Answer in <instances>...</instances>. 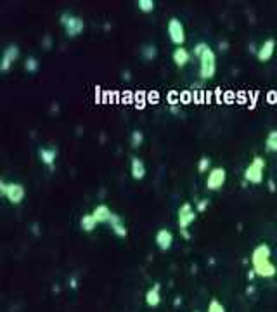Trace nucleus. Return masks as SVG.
Instances as JSON below:
<instances>
[{
  "label": "nucleus",
  "mask_w": 277,
  "mask_h": 312,
  "mask_svg": "<svg viewBox=\"0 0 277 312\" xmlns=\"http://www.w3.org/2000/svg\"><path fill=\"white\" fill-rule=\"evenodd\" d=\"M270 246L265 243L258 245L251 253V264H253L255 274L262 276V278H274L277 274V267L270 262Z\"/></svg>",
  "instance_id": "nucleus-1"
},
{
  "label": "nucleus",
  "mask_w": 277,
  "mask_h": 312,
  "mask_svg": "<svg viewBox=\"0 0 277 312\" xmlns=\"http://www.w3.org/2000/svg\"><path fill=\"white\" fill-rule=\"evenodd\" d=\"M197 59H199V76L203 80H212L216 73V56L212 47H206Z\"/></svg>",
  "instance_id": "nucleus-2"
},
{
  "label": "nucleus",
  "mask_w": 277,
  "mask_h": 312,
  "mask_svg": "<svg viewBox=\"0 0 277 312\" xmlns=\"http://www.w3.org/2000/svg\"><path fill=\"white\" fill-rule=\"evenodd\" d=\"M59 23L64 28L66 35L71 38L78 37V35L84 33L85 30V21L80 18V16H75L71 12H63L61 18H59Z\"/></svg>",
  "instance_id": "nucleus-3"
},
{
  "label": "nucleus",
  "mask_w": 277,
  "mask_h": 312,
  "mask_svg": "<svg viewBox=\"0 0 277 312\" xmlns=\"http://www.w3.org/2000/svg\"><path fill=\"white\" fill-rule=\"evenodd\" d=\"M0 193L9 200L11 205H19L24 200V196H26V191H24L23 184L5 182V180H0Z\"/></svg>",
  "instance_id": "nucleus-4"
},
{
  "label": "nucleus",
  "mask_w": 277,
  "mask_h": 312,
  "mask_svg": "<svg viewBox=\"0 0 277 312\" xmlns=\"http://www.w3.org/2000/svg\"><path fill=\"white\" fill-rule=\"evenodd\" d=\"M263 172H265V160L262 156H255L253 161L244 170V179L251 184H262Z\"/></svg>",
  "instance_id": "nucleus-5"
},
{
  "label": "nucleus",
  "mask_w": 277,
  "mask_h": 312,
  "mask_svg": "<svg viewBox=\"0 0 277 312\" xmlns=\"http://www.w3.org/2000/svg\"><path fill=\"white\" fill-rule=\"evenodd\" d=\"M167 33H168V38L171 40V44H175L177 47H184V42H186V28H184V23L179 18L168 19Z\"/></svg>",
  "instance_id": "nucleus-6"
},
{
  "label": "nucleus",
  "mask_w": 277,
  "mask_h": 312,
  "mask_svg": "<svg viewBox=\"0 0 277 312\" xmlns=\"http://www.w3.org/2000/svg\"><path fill=\"white\" fill-rule=\"evenodd\" d=\"M225 180H227V170L222 167H215L208 172L206 177V189L210 191H218L224 187Z\"/></svg>",
  "instance_id": "nucleus-7"
},
{
  "label": "nucleus",
  "mask_w": 277,
  "mask_h": 312,
  "mask_svg": "<svg viewBox=\"0 0 277 312\" xmlns=\"http://www.w3.org/2000/svg\"><path fill=\"white\" fill-rule=\"evenodd\" d=\"M177 215H179V217H177V224H179L180 231H186V229L196 221V212L192 210V205H191V203L180 205Z\"/></svg>",
  "instance_id": "nucleus-8"
},
{
  "label": "nucleus",
  "mask_w": 277,
  "mask_h": 312,
  "mask_svg": "<svg viewBox=\"0 0 277 312\" xmlns=\"http://www.w3.org/2000/svg\"><path fill=\"white\" fill-rule=\"evenodd\" d=\"M18 59H19V47L7 45L4 49V54H2V59H0V71L7 73Z\"/></svg>",
  "instance_id": "nucleus-9"
},
{
  "label": "nucleus",
  "mask_w": 277,
  "mask_h": 312,
  "mask_svg": "<svg viewBox=\"0 0 277 312\" xmlns=\"http://www.w3.org/2000/svg\"><path fill=\"white\" fill-rule=\"evenodd\" d=\"M274 50H276V40H274V38H267L265 42L258 47V50H256V57H258V61L260 63L270 61L272 56H274Z\"/></svg>",
  "instance_id": "nucleus-10"
},
{
  "label": "nucleus",
  "mask_w": 277,
  "mask_h": 312,
  "mask_svg": "<svg viewBox=\"0 0 277 312\" xmlns=\"http://www.w3.org/2000/svg\"><path fill=\"white\" fill-rule=\"evenodd\" d=\"M154 241L160 250H163V251L170 250L171 245H173V232L168 231V229H160V231L156 232Z\"/></svg>",
  "instance_id": "nucleus-11"
},
{
  "label": "nucleus",
  "mask_w": 277,
  "mask_h": 312,
  "mask_svg": "<svg viewBox=\"0 0 277 312\" xmlns=\"http://www.w3.org/2000/svg\"><path fill=\"white\" fill-rule=\"evenodd\" d=\"M171 59H173L177 68H186L191 61V52L186 47H177V49H173V52H171Z\"/></svg>",
  "instance_id": "nucleus-12"
},
{
  "label": "nucleus",
  "mask_w": 277,
  "mask_h": 312,
  "mask_svg": "<svg viewBox=\"0 0 277 312\" xmlns=\"http://www.w3.org/2000/svg\"><path fill=\"white\" fill-rule=\"evenodd\" d=\"M130 174L135 180H142L148 174V168H146V163L141 160V158H137L133 156L132 161H130Z\"/></svg>",
  "instance_id": "nucleus-13"
},
{
  "label": "nucleus",
  "mask_w": 277,
  "mask_h": 312,
  "mask_svg": "<svg viewBox=\"0 0 277 312\" xmlns=\"http://www.w3.org/2000/svg\"><path fill=\"white\" fill-rule=\"evenodd\" d=\"M92 215L97 221V224H109L111 219H113V212H111L107 205H97L92 210Z\"/></svg>",
  "instance_id": "nucleus-14"
},
{
  "label": "nucleus",
  "mask_w": 277,
  "mask_h": 312,
  "mask_svg": "<svg viewBox=\"0 0 277 312\" xmlns=\"http://www.w3.org/2000/svg\"><path fill=\"white\" fill-rule=\"evenodd\" d=\"M160 283H156L152 288H149L148 291H146V304L149 305V307H158V305L161 304V293H160Z\"/></svg>",
  "instance_id": "nucleus-15"
},
{
  "label": "nucleus",
  "mask_w": 277,
  "mask_h": 312,
  "mask_svg": "<svg viewBox=\"0 0 277 312\" xmlns=\"http://www.w3.org/2000/svg\"><path fill=\"white\" fill-rule=\"evenodd\" d=\"M38 158H40V161H42L43 165L52 167V165L56 163L57 149L56 148H40L38 149Z\"/></svg>",
  "instance_id": "nucleus-16"
},
{
  "label": "nucleus",
  "mask_w": 277,
  "mask_h": 312,
  "mask_svg": "<svg viewBox=\"0 0 277 312\" xmlns=\"http://www.w3.org/2000/svg\"><path fill=\"white\" fill-rule=\"evenodd\" d=\"M111 229H113V232L116 234L118 238H125L127 234H128V231H127V225L122 222V219L118 217L116 213H113V219H111Z\"/></svg>",
  "instance_id": "nucleus-17"
},
{
  "label": "nucleus",
  "mask_w": 277,
  "mask_h": 312,
  "mask_svg": "<svg viewBox=\"0 0 277 312\" xmlns=\"http://www.w3.org/2000/svg\"><path fill=\"white\" fill-rule=\"evenodd\" d=\"M80 227H82V231H85V232H92L95 227H97V221L94 219L92 213H87V215H84V217L80 219Z\"/></svg>",
  "instance_id": "nucleus-18"
},
{
  "label": "nucleus",
  "mask_w": 277,
  "mask_h": 312,
  "mask_svg": "<svg viewBox=\"0 0 277 312\" xmlns=\"http://www.w3.org/2000/svg\"><path fill=\"white\" fill-rule=\"evenodd\" d=\"M265 149L269 153H277V130H270L265 137Z\"/></svg>",
  "instance_id": "nucleus-19"
},
{
  "label": "nucleus",
  "mask_w": 277,
  "mask_h": 312,
  "mask_svg": "<svg viewBox=\"0 0 277 312\" xmlns=\"http://www.w3.org/2000/svg\"><path fill=\"white\" fill-rule=\"evenodd\" d=\"M141 54L146 61H152V59H156V56H158V49H156V45H152V44H148V45H144L141 49Z\"/></svg>",
  "instance_id": "nucleus-20"
},
{
  "label": "nucleus",
  "mask_w": 277,
  "mask_h": 312,
  "mask_svg": "<svg viewBox=\"0 0 277 312\" xmlns=\"http://www.w3.org/2000/svg\"><path fill=\"white\" fill-rule=\"evenodd\" d=\"M142 142H144V132L142 130H133L132 134H130V146H132L133 149L141 148Z\"/></svg>",
  "instance_id": "nucleus-21"
},
{
  "label": "nucleus",
  "mask_w": 277,
  "mask_h": 312,
  "mask_svg": "<svg viewBox=\"0 0 277 312\" xmlns=\"http://www.w3.org/2000/svg\"><path fill=\"white\" fill-rule=\"evenodd\" d=\"M137 9L141 12H144V14H149V12H152L156 9V4L154 0H137Z\"/></svg>",
  "instance_id": "nucleus-22"
},
{
  "label": "nucleus",
  "mask_w": 277,
  "mask_h": 312,
  "mask_svg": "<svg viewBox=\"0 0 277 312\" xmlns=\"http://www.w3.org/2000/svg\"><path fill=\"white\" fill-rule=\"evenodd\" d=\"M38 68H40V63H38L37 57H28L26 63H24V69H26L28 73H37Z\"/></svg>",
  "instance_id": "nucleus-23"
},
{
  "label": "nucleus",
  "mask_w": 277,
  "mask_h": 312,
  "mask_svg": "<svg viewBox=\"0 0 277 312\" xmlns=\"http://www.w3.org/2000/svg\"><path fill=\"white\" fill-rule=\"evenodd\" d=\"M210 163H212V160H210L208 156H203L201 160H199V163H197V170L201 172V174L210 172V170H212V168H210Z\"/></svg>",
  "instance_id": "nucleus-24"
},
{
  "label": "nucleus",
  "mask_w": 277,
  "mask_h": 312,
  "mask_svg": "<svg viewBox=\"0 0 277 312\" xmlns=\"http://www.w3.org/2000/svg\"><path fill=\"white\" fill-rule=\"evenodd\" d=\"M208 312H225L224 305L220 304V302H216V300H212L208 305Z\"/></svg>",
  "instance_id": "nucleus-25"
},
{
  "label": "nucleus",
  "mask_w": 277,
  "mask_h": 312,
  "mask_svg": "<svg viewBox=\"0 0 277 312\" xmlns=\"http://www.w3.org/2000/svg\"><path fill=\"white\" fill-rule=\"evenodd\" d=\"M206 47H208V44H205V42L196 44V45H194V56L199 57V56H201V54H203V50L206 49Z\"/></svg>",
  "instance_id": "nucleus-26"
},
{
  "label": "nucleus",
  "mask_w": 277,
  "mask_h": 312,
  "mask_svg": "<svg viewBox=\"0 0 277 312\" xmlns=\"http://www.w3.org/2000/svg\"><path fill=\"white\" fill-rule=\"evenodd\" d=\"M206 206H208V200H201V201L197 203V212H203V210H206Z\"/></svg>",
  "instance_id": "nucleus-27"
},
{
  "label": "nucleus",
  "mask_w": 277,
  "mask_h": 312,
  "mask_svg": "<svg viewBox=\"0 0 277 312\" xmlns=\"http://www.w3.org/2000/svg\"><path fill=\"white\" fill-rule=\"evenodd\" d=\"M194 312H199V311H194Z\"/></svg>",
  "instance_id": "nucleus-28"
}]
</instances>
